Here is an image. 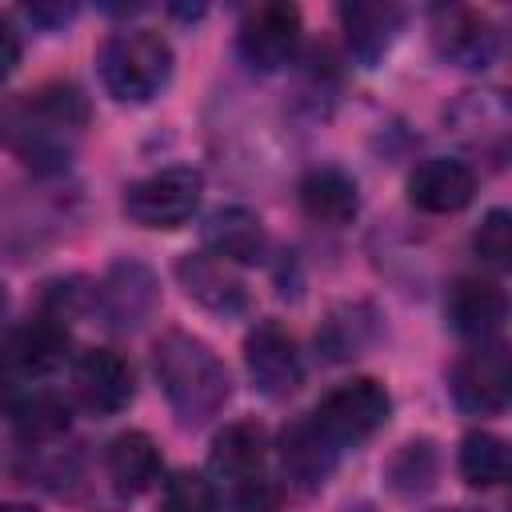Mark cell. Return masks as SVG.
I'll use <instances>...</instances> for the list:
<instances>
[{"mask_svg":"<svg viewBox=\"0 0 512 512\" xmlns=\"http://www.w3.org/2000/svg\"><path fill=\"white\" fill-rule=\"evenodd\" d=\"M108 476L120 492L136 496V492H148L156 480H160V448L152 444V436L144 432H120L112 444H108Z\"/></svg>","mask_w":512,"mask_h":512,"instance_id":"obj_21","label":"cell"},{"mask_svg":"<svg viewBox=\"0 0 512 512\" xmlns=\"http://www.w3.org/2000/svg\"><path fill=\"white\" fill-rule=\"evenodd\" d=\"M436 468H440L436 448H432L428 440H408V444H404V448H400V452L388 460V484H392L396 492L412 496V492L432 488Z\"/></svg>","mask_w":512,"mask_h":512,"instance_id":"obj_23","label":"cell"},{"mask_svg":"<svg viewBox=\"0 0 512 512\" xmlns=\"http://www.w3.org/2000/svg\"><path fill=\"white\" fill-rule=\"evenodd\" d=\"M236 488V512H272L276 508V492H272V484L264 480V476H252V480H244V484H232Z\"/></svg>","mask_w":512,"mask_h":512,"instance_id":"obj_27","label":"cell"},{"mask_svg":"<svg viewBox=\"0 0 512 512\" xmlns=\"http://www.w3.org/2000/svg\"><path fill=\"white\" fill-rule=\"evenodd\" d=\"M204 196V176L196 168H160L124 192V216L140 228H180L196 216Z\"/></svg>","mask_w":512,"mask_h":512,"instance_id":"obj_5","label":"cell"},{"mask_svg":"<svg viewBox=\"0 0 512 512\" xmlns=\"http://www.w3.org/2000/svg\"><path fill=\"white\" fill-rule=\"evenodd\" d=\"M264 244H268V236H264L260 216L240 204L216 208L204 224V248L224 264H252L264 256Z\"/></svg>","mask_w":512,"mask_h":512,"instance_id":"obj_17","label":"cell"},{"mask_svg":"<svg viewBox=\"0 0 512 512\" xmlns=\"http://www.w3.org/2000/svg\"><path fill=\"white\" fill-rule=\"evenodd\" d=\"M348 512H376L372 504H356V508H348Z\"/></svg>","mask_w":512,"mask_h":512,"instance_id":"obj_32","label":"cell"},{"mask_svg":"<svg viewBox=\"0 0 512 512\" xmlns=\"http://www.w3.org/2000/svg\"><path fill=\"white\" fill-rule=\"evenodd\" d=\"M436 52L460 68H488L500 52V32L488 16L472 12V8H452V12H440L436 20Z\"/></svg>","mask_w":512,"mask_h":512,"instance_id":"obj_14","label":"cell"},{"mask_svg":"<svg viewBox=\"0 0 512 512\" xmlns=\"http://www.w3.org/2000/svg\"><path fill=\"white\" fill-rule=\"evenodd\" d=\"M244 364H248V376L256 384V392L280 400L288 392L300 388V352H296V340L276 324V320H260L248 340H244Z\"/></svg>","mask_w":512,"mask_h":512,"instance_id":"obj_8","label":"cell"},{"mask_svg":"<svg viewBox=\"0 0 512 512\" xmlns=\"http://www.w3.org/2000/svg\"><path fill=\"white\" fill-rule=\"evenodd\" d=\"M16 424L28 440H48L68 428V404L52 392H36L32 400L16 404Z\"/></svg>","mask_w":512,"mask_h":512,"instance_id":"obj_25","label":"cell"},{"mask_svg":"<svg viewBox=\"0 0 512 512\" xmlns=\"http://www.w3.org/2000/svg\"><path fill=\"white\" fill-rule=\"evenodd\" d=\"M452 400L464 412L476 416H496L508 404V388H512V368H508V348L496 340L476 344L472 352H464L448 376Z\"/></svg>","mask_w":512,"mask_h":512,"instance_id":"obj_6","label":"cell"},{"mask_svg":"<svg viewBox=\"0 0 512 512\" xmlns=\"http://www.w3.org/2000/svg\"><path fill=\"white\" fill-rule=\"evenodd\" d=\"M4 316H8V292H4V284H0V324H4Z\"/></svg>","mask_w":512,"mask_h":512,"instance_id":"obj_31","label":"cell"},{"mask_svg":"<svg viewBox=\"0 0 512 512\" xmlns=\"http://www.w3.org/2000/svg\"><path fill=\"white\" fill-rule=\"evenodd\" d=\"M472 196H476V172L464 160H452V156H432V160L416 164L412 176H408L412 208L432 212V216L460 212L464 204H472Z\"/></svg>","mask_w":512,"mask_h":512,"instance_id":"obj_11","label":"cell"},{"mask_svg":"<svg viewBox=\"0 0 512 512\" xmlns=\"http://www.w3.org/2000/svg\"><path fill=\"white\" fill-rule=\"evenodd\" d=\"M176 280L180 288L208 312H240L248 304V292L240 284V276L232 272V264L216 260L212 252H196V256H184L176 264Z\"/></svg>","mask_w":512,"mask_h":512,"instance_id":"obj_16","label":"cell"},{"mask_svg":"<svg viewBox=\"0 0 512 512\" xmlns=\"http://www.w3.org/2000/svg\"><path fill=\"white\" fill-rule=\"evenodd\" d=\"M156 300H160L156 276L136 260L116 264L96 288V308L112 328H140L156 312Z\"/></svg>","mask_w":512,"mask_h":512,"instance_id":"obj_9","label":"cell"},{"mask_svg":"<svg viewBox=\"0 0 512 512\" xmlns=\"http://www.w3.org/2000/svg\"><path fill=\"white\" fill-rule=\"evenodd\" d=\"M88 108L80 88L72 84H44L32 96L0 104V144L16 148L28 164H60L68 156V140L80 132Z\"/></svg>","mask_w":512,"mask_h":512,"instance_id":"obj_2","label":"cell"},{"mask_svg":"<svg viewBox=\"0 0 512 512\" xmlns=\"http://www.w3.org/2000/svg\"><path fill=\"white\" fill-rule=\"evenodd\" d=\"M300 208H304L308 220L340 228L360 212L356 180L348 172H340V168H312L300 180Z\"/></svg>","mask_w":512,"mask_h":512,"instance_id":"obj_18","label":"cell"},{"mask_svg":"<svg viewBox=\"0 0 512 512\" xmlns=\"http://www.w3.org/2000/svg\"><path fill=\"white\" fill-rule=\"evenodd\" d=\"M96 64H100L104 88L128 104H148L172 80V48L160 32H148V28H128L108 36Z\"/></svg>","mask_w":512,"mask_h":512,"instance_id":"obj_3","label":"cell"},{"mask_svg":"<svg viewBox=\"0 0 512 512\" xmlns=\"http://www.w3.org/2000/svg\"><path fill=\"white\" fill-rule=\"evenodd\" d=\"M460 476L472 488H496L508 480V448L492 432H468L460 444Z\"/></svg>","mask_w":512,"mask_h":512,"instance_id":"obj_22","label":"cell"},{"mask_svg":"<svg viewBox=\"0 0 512 512\" xmlns=\"http://www.w3.org/2000/svg\"><path fill=\"white\" fill-rule=\"evenodd\" d=\"M300 40V12L296 4H256L240 20V56L256 72H276L292 60Z\"/></svg>","mask_w":512,"mask_h":512,"instance_id":"obj_7","label":"cell"},{"mask_svg":"<svg viewBox=\"0 0 512 512\" xmlns=\"http://www.w3.org/2000/svg\"><path fill=\"white\" fill-rule=\"evenodd\" d=\"M160 512H220L216 484L204 472L176 468L160 488Z\"/></svg>","mask_w":512,"mask_h":512,"instance_id":"obj_24","label":"cell"},{"mask_svg":"<svg viewBox=\"0 0 512 512\" xmlns=\"http://www.w3.org/2000/svg\"><path fill=\"white\" fill-rule=\"evenodd\" d=\"M68 352V328H64V316L56 312H44V316H32L12 340H8V352L4 360L16 368V372H52Z\"/></svg>","mask_w":512,"mask_h":512,"instance_id":"obj_20","label":"cell"},{"mask_svg":"<svg viewBox=\"0 0 512 512\" xmlns=\"http://www.w3.org/2000/svg\"><path fill=\"white\" fill-rule=\"evenodd\" d=\"M28 16H32V20H68L72 8H52V12H48V8H28Z\"/></svg>","mask_w":512,"mask_h":512,"instance_id":"obj_29","label":"cell"},{"mask_svg":"<svg viewBox=\"0 0 512 512\" xmlns=\"http://www.w3.org/2000/svg\"><path fill=\"white\" fill-rule=\"evenodd\" d=\"M16 64H20V36H16L12 20L0 16V84L16 72Z\"/></svg>","mask_w":512,"mask_h":512,"instance_id":"obj_28","label":"cell"},{"mask_svg":"<svg viewBox=\"0 0 512 512\" xmlns=\"http://www.w3.org/2000/svg\"><path fill=\"white\" fill-rule=\"evenodd\" d=\"M72 388L88 412L116 416L132 400V368L112 348H88L72 368Z\"/></svg>","mask_w":512,"mask_h":512,"instance_id":"obj_10","label":"cell"},{"mask_svg":"<svg viewBox=\"0 0 512 512\" xmlns=\"http://www.w3.org/2000/svg\"><path fill=\"white\" fill-rule=\"evenodd\" d=\"M152 372H156L160 392L168 396L172 412L184 424L212 420L232 396L224 360L192 332H164L152 348Z\"/></svg>","mask_w":512,"mask_h":512,"instance_id":"obj_1","label":"cell"},{"mask_svg":"<svg viewBox=\"0 0 512 512\" xmlns=\"http://www.w3.org/2000/svg\"><path fill=\"white\" fill-rule=\"evenodd\" d=\"M444 312H448V324L464 336V340H492L508 316V300H504V288L492 284V280H480V276H460L452 280L448 288V300H444Z\"/></svg>","mask_w":512,"mask_h":512,"instance_id":"obj_12","label":"cell"},{"mask_svg":"<svg viewBox=\"0 0 512 512\" xmlns=\"http://www.w3.org/2000/svg\"><path fill=\"white\" fill-rule=\"evenodd\" d=\"M336 456H340V448H332V440L316 428L312 416L292 420L280 432V464L296 492H316L328 480V472L336 468Z\"/></svg>","mask_w":512,"mask_h":512,"instance_id":"obj_13","label":"cell"},{"mask_svg":"<svg viewBox=\"0 0 512 512\" xmlns=\"http://www.w3.org/2000/svg\"><path fill=\"white\" fill-rule=\"evenodd\" d=\"M264 448H268V440H264V428H260L256 420H232V424H224V428L216 432L208 464H212V472H216L220 480L244 484V480L260 476V468H264Z\"/></svg>","mask_w":512,"mask_h":512,"instance_id":"obj_19","label":"cell"},{"mask_svg":"<svg viewBox=\"0 0 512 512\" xmlns=\"http://www.w3.org/2000/svg\"><path fill=\"white\" fill-rule=\"evenodd\" d=\"M0 512H40V508H32V504H16V500H12V504H0Z\"/></svg>","mask_w":512,"mask_h":512,"instance_id":"obj_30","label":"cell"},{"mask_svg":"<svg viewBox=\"0 0 512 512\" xmlns=\"http://www.w3.org/2000/svg\"><path fill=\"white\" fill-rule=\"evenodd\" d=\"M340 24H344V40H348V52L360 60V64H380L384 52L392 48L400 24H404V12L388 0H356V4H344L340 8Z\"/></svg>","mask_w":512,"mask_h":512,"instance_id":"obj_15","label":"cell"},{"mask_svg":"<svg viewBox=\"0 0 512 512\" xmlns=\"http://www.w3.org/2000/svg\"><path fill=\"white\" fill-rule=\"evenodd\" d=\"M388 412H392L388 388L380 380H372V376H356V380H344L340 388H332L316 404L312 420L332 440V448H356L372 432L384 428Z\"/></svg>","mask_w":512,"mask_h":512,"instance_id":"obj_4","label":"cell"},{"mask_svg":"<svg viewBox=\"0 0 512 512\" xmlns=\"http://www.w3.org/2000/svg\"><path fill=\"white\" fill-rule=\"evenodd\" d=\"M472 248H476V256L488 268H500L504 272L512 264V212L508 208H492L480 220V228L472 236Z\"/></svg>","mask_w":512,"mask_h":512,"instance_id":"obj_26","label":"cell"}]
</instances>
